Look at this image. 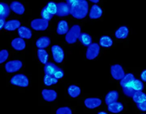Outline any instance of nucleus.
<instances>
[{
    "mask_svg": "<svg viewBox=\"0 0 146 114\" xmlns=\"http://www.w3.org/2000/svg\"><path fill=\"white\" fill-rule=\"evenodd\" d=\"M89 11V4L86 0H78L74 4L71 5L70 13L78 19L85 18Z\"/></svg>",
    "mask_w": 146,
    "mask_h": 114,
    "instance_id": "1",
    "label": "nucleus"
},
{
    "mask_svg": "<svg viewBox=\"0 0 146 114\" xmlns=\"http://www.w3.org/2000/svg\"><path fill=\"white\" fill-rule=\"evenodd\" d=\"M81 34V27L79 25H74L66 33L65 40L68 44H74L76 43Z\"/></svg>",
    "mask_w": 146,
    "mask_h": 114,
    "instance_id": "2",
    "label": "nucleus"
},
{
    "mask_svg": "<svg viewBox=\"0 0 146 114\" xmlns=\"http://www.w3.org/2000/svg\"><path fill=\"white\" fill-rule=\"evenodd\" d=\"M10 83L12 85L19 86V87H25L29 85V79L24 74H16L11 78Z\"/></svg>",
    "mask_w": 146,
    "mask_h": 114,
    "instance_id": "3",
    "label": "nucleus"
},
{
    "mask_svg": "<svg viewBox=\"0 0 146 114\" xmlns=\"http://www.w3.org/2000/svg\"><path fill=\"white\" fill-rule=\"evenodd\" d=\"M100 52V45L97 43H92L88 46L86 51V58L89 60H93L99 56Z\"/></svg>",
    "mask_w": 146,
    "mask_h": 114,
    "instance_id": "4",
    "label": "nucleus"
},
{
    "mask_svg": "<svg viewBox=\"0 0 146 114\" xmlns=\"http://www.w3.org/2000/svg\"><path fill=\"white\" fill-rule=\"evenodd\" d=\"M52 54L53 60L58 64L63 62L64 59V50L58 45H54L52 47Z\"/></svg>",
    "mask_w": 146,
    "mask_h": 114,
    "instance_id": "5",
    "label": "nucleus"
},
{
    "mask_svg": "<svg viewBox=\"0 0 146 114\" xmlns=\"http://www.w3.org/2000/svg\"><path fill=\"white\" fill-rule=\"evenodd\" d=\"M23 67V63L20 60H11L5 65V70L7 73L12 74L18 72Z\"/></svg>",
    "mask_w": 146,
    "mask_h": 114,
    "instance_id": "6",
    "label": "nucleus"
},
{
    "mask_svg": "<svg viewBox=\"0 0 146 114\" xmlns=\"http://www.w3.org/2000/svg\"><path fill=\"white\" fill-rule=\"evenodd\" d=\"M49 26V21L43 19H35L31 21V27L35 31H45Z\"/></svg>",
    "mask_w": 146,
    "mask_h": 114,
    "instance_id": "7",
    "label": "nucleus"
},
{
    "mask_svg": "<svg viewBox=\"0 0 146 114\" xmlns=\"http://www.w3.org/2000/svg\"><path fill=\"white\" fill-rule=\"evenodd\" d=\"M111 75L115 80H121L125 76V72L119 64H115L111 66Z\"/></svg>",
    "mask_w": 146,
    "mask_h": 114,
    "instance_id": "8",
    "label": "nucleus"
},
{
    "mask_svg": "<svg viewBox=\"0 0 146 114\" xmlns=\"http://www.w3.org/2000/svg\"><path fill=\"white\" fill-rule=\"evenodd\" d=\"M57 4H58V11L56 13L57 16L63 17L71 14V5H69L68 3L60 2Z\"/></svg>",
    "mask_w": 146,
    "mask_h": 114,
    "instance_id": "9",
    "label": "nucleus"
},
{
    "mask_svg": "<svg viewBox=\"0 0 146 114\" xmlns=\"http://www.w3.org/2000/svg\"><path fill=\"white\" fill-rule=\"evenodd\" d=\"M136 78L134 75L131 73H128L125 74V76L120 80V85L122 88L125 87H131V85L133 84L134 80Z\"/></svg>",
    "mask_w": 146,
    "mask_h": 114,
    "instance_id": "10",
    "label": "nucleus"
},
{
    "mask_svg": "<svg viewBox=\"0 0 146 114\" xmlns=\"http://www.w3.org/2000/svg\"><path fill=\"white\" fill-rule=\"evenodd\" d=\"M102 101L101 99L98 97H90L85 99L84 104L88 109H95L102 105Z\"/></svg>",
    "mask_w": 146,
    "mask_h": 114,
    "instance_id": "11",
    "label": "nucleus"
},
{
    "mask_svg": "<svg viewBox=\"0 0 146 114\" xmlns=\"http://www.w3.org/2000/svg\"><path fill=\"white\" fill-rule=\"evenodd\" d=\"M43 99L47 102H52L56 99L58 97L57 92L53 89H43L41 91Z\"/></svg>",
    "mask_w": 146,
    "mask_h": 114,
    "instance_id": "12",
    "label": "nucleus"
},
{
    "mask_svg": "<svg viewBox=\"0 0 146 114\" xmlns=\"http://www.w3.org/2000/svg\"><path fill=\"white\" fill-rule=\"evenodd\" d=\"M102 15H103V10L99 5H97L96 4L92 5L89 13V16L90 19H99L102 16Z\"/></svg>",
    "mask_w": 146,
    "mask_h": 114,
    "instance_id": "13",
    "label": "nucleus"
},
{
    "mask_svg": "<svg viewBox=\"0 0 146 114\" xmlns=\"http://www.w3.org/2000/svg\"><path fill=\"white\" fill-rule=\"evenodd\" d=\"M9 6H10L11 11H13V12L17 15H22L25 12L24 5L19 1H13L11 3Z\"/></svg>",
    "mask_w": 146,
    "mask_h": 114,
    "instance_id": "14",
    "label": "nucleus"
},
{
    "mask_svg": "<svg viewBox=\"0 0 146 114\" xmlns=\"http://www.w3.org/2000/svg\"><path fill=\"white\" fill-rule=\"evenodd\" d=\"M11 46L15 50L17 51H22L25 48V42L23 40V38L21 37H17L15 38L11 41Z\"/></svg>",
    "mask_w": 146,
    "mask_h": 114,
    "instance_id": "15",
    "label": "nucleus"
},
{
    "mask_svg": "<svg viewBox=\"0 0 146 114\" xmlns=\"http://www.w3.org/2000/svg\"><path fill=\"white\" fill-rule=\"evenodd\" d=\"M19 36L23 39H27L29 40L32 36V32L31 29L28 27L25 26H20L17 29Z\"/></svg>",
    "mask_w": 146,
    "mask_h": 114,
    "instance_id": "16",
    "label": "nucleus"
},
{
    "mask_svg": "<svg viewBox=\"0 0 146 114\" xmlns=\"http://www.w3.org/2000/svg\"><path fill=\"white\" fill-rule=\"evenodd\" d=\"M51 44V40L50 37L46 36L41 37L35 42L36 47L39 49H45Z\"/></svg>",
    "mask_w": 146,
    "mask_h": 114,
    "instance_id": "17",
    "label": "nucleus"
},
{
    "mask_svg": "<svg viewBox=\"0 0 146 114\" xmlns=\"http://www.w3.org/2000/svg\"><path fill=\"white\" fill-rule=\"evenodd\" d=\"M129 32V31L128 27L125 26V25H123V26H121L115 31V36L116 38L123 40V39H125L128 36Z\"/></svg>",
    "mask_w": 146,
    "mask_h": 114,
    "instance_id": "18",
    "label": "nucleus"
},
{
    "mask_svg": "<svg viewBox=\"0 0 146 114\" xmlns=\"http://www.w3.org/2000/svg\"><path fill=\"white\" fill-rule=\"evenodd\" d=\"M123 105L121 103L118 101L113 102L108 105V111L111 112V113H120L123 110Z\"/></svg>",
    "mask_w": 146,
    "mask_h": 114,
    "instance_id": "19",
    "label": "nucleus"
},
{
    "mask_svg": "<svg viewBox=\"0 0 146 114\" xmlns=\"http://www.w3.org/2000/svg\"><path fill=\"white\" fill-rule=\"evenodd\" d=\"M21 25V23L19 20L17 19H11V20L7 21L6 23H5L4 29L6 31H15V29H18Z\"/></svg>",
    "mask_w": 146,
    "mask_h": 114,
    "instance_id": "20",
    "label": "nucleus"
},
{
    "mask_svg": "<svg viewBox=\"0 0 146 114\" xmlns=\"http://www.w3.org/2000/svg\"><path fill=\"white\" fill-rule=\"evenodd\" d=\"M119 99V93L117 91H110L107 93L105 97V102L107 105L117 101Z\"/></svg>",
    "mask_w": 146,
    "mask_h": 114,
    "instance_id": "21",
    "label": "nucleus"
},
{
    "mask_svg": "<svg viewBox=\"0 0 146 114\" xmlns=\"http://www.w3.org/2000/svg\"><path fill=\"white\" fill-rule=\"evenodd\" d=\"M60 68L59 67L54 64L53 62H47L46 64H45L44 66V72L45 74L52 75V76H54L58 69Z\"/></svg>",
    "mask_w": 146,
    "mask_h": 114,
    "instance_id": "22",
    "label": "nucleus"
},
{
    "mask_svg": "<svg viewBox=\"0 0 146 114\" xmlns=\"http://www.w3.org/2000/svg\"><path fill=\"white\" fill-rule=\"evenodd\" d=\"M69 31V25L66 21L62 20L58 23L57 26V33L59 35L66 34Z\"/></svg>",
    "mask_w": 146,
    "mask_h": 114,
    "instance_id": "23",
    "label": "nucleus"
},
{
    "mask_svg": "<svg viewBox=\"0 0 146 114\" xmlns=\"http://www.w3.org/2000/svg\"><path fill=\"white\" fill-rule=\"evenodd\" d=\"M78 40L84 46H89L92 44V37L88 33H81L78 37Z\"/></svg>",
    "mask_w": 146,
    "mask_h": 114,
    "instance_id": "24",
    "label": "nucleus"
},
{
    "mask_svg": "<svg viewBox=\"0 0 146 114\" xmlns=\"http://www.w3.org/2000/svg\"><path fill=\"white\" fill-rule=\"evenodd\" d=\"M10 6L5 3H0V17L6 19L10 14Z\"/></svg>",
    "mask_w": 146,
    "mask_h": 114,
    "instance_id": "25",
    "label": "nucleus"
},
{
    "mask_svg": "<svg viewBox=\"0 0 146 114\" xmlns=\"http://www.w3.org/2000/svg\"><path fill=\"white\" fill-rule=\"evenodd\" d=\"M37 57L41 64H46L48 62L49 55L45 49H38L37 50Z\"/></svg>",
    "mask_w": 146,
    "mask_h": 114,
    "instance_id": "26",
    "label": "nucleus"
},
{
    "mask_svg": "<svg viewBox=\"0 0 146 114\" xmlns=\"http://www.w3.org/2000/svg\"><path fill=\"white\" fill-rule=\"evenodd\" d=\"M68 93L70 97L76 98L81 94V89L78 85H71L68 88Z\"/></svg>",
    "mask_w": 146,
    "mask_h": 114,
    "instance_id": "27",
    "label": "nucleus"
},
{
    "mask_svg": "<svg viewBox=\"0 0 146 114\" xmlns=\"http://www.w3.org/2000/svg\"><path fill=\"white\" fill-rule=\"evenodd\" d=\"M113 45V40L110 36L103 35L100 39V46L103 48H110Z\"/></svg>",
    "mask_w": 146,
    "mask_h": 114,
    "instance_id": "28",
    "label": "nucleus"
},
{
    "mask_svg": "<svg viewBox=\"0 0 146 114\" xmlns=\"http://www.w3.org/2000/svg\"><path fill=\"white\" fill-rule=\"evenodd\" d=\"M58 82V79L55 77L54 76L52 75L45 74L44 78H43V83L46 86H52V85H55Z\"/></svg>",
    "mask_w": 146,
    "mask_h": 114,
    "instance_id": "29",
    "label": "nucleus"
},
{
    "mask_svg": "<svg viewBox=\"0 0 146 114\" xmlns=\"http://www.w3.org/2000/svg\"><path fill=\"white\" fill-rule=\"evenodd\" d=\"M132 99L136 104L142 103L146 101V94L142 91H137L134 93Z\"/></svg>",
    "mask_w": 146,
    "mask_h": 114,
    "instance_id": "30",
    "label": "nucleus"
},
{
    "mask_svg": "<svg viewBox=\"0 0 146 114\" xmlns=\"http://www.w3.org/2000/svg\"><path fill=\"white\" fill-rule=\"evenodd\" d=\"M45 7L51 14L53 15H56L57 11H58V4L57 3L54 2V1H50L47 3Z\"/></svg>",
    "mask_w": 146,
    "mask_h": 114,
    "instance_id": "31",
    "label": "nucleus"
},
{
    "mask_svg": "<svg viewBox=\"0 0 146 114\" xmlns=\"http://www.w3.org/2000/svg\"><path fill=\"white\" fill-rule=\"evenodd\" d=\"M131 87L137 91H142L143 89V84L141 80L135 79L131 85Z\"/></svg>",
    "mask_w": 146,
    "mask_h": 114,
    "instance_id": "32",
    "label": "nucleus"
},
{
    "mask_svg": "<svg viewBox=\"0 0 146 114\" xmlns=\"http://www.w3.org/2000/svg\"><path fill=\"white\" fill-rule=\"evenodd\" d=\"M41 16L42 17V19H45V20L47 21H50L51 19H52L53 15L51 14V13L47 11L46 7H43V8L41 9Z\"/></svg>",
    "mask_w": 146,
    "mask_h": 114,
    "instance_id": "33",
    "label": "nucleus"
},
{
    "mask_svg": "<svg viewBox=\"0 0 146 114\" xmlns=\"http://www.w3.org/2000/svg\"><path fill=\"white\" fill-rule=\"evenodd\" d=\"M9 52L6 50H3L0 52V64H3L8 59Z\"/></svg>",
    "mask_w": 146,
    "mask_h": 114,
    "instance_id": "34",
    "label": "nucleus"
},
{
    "mask_svg": "<svg viewBox=\"0 0 146 114\" xmlns=\"http://www.w3.org/2000/svg\"><path fill=\"white\" fill-rule=\"evenodd\" d=\"M122 90H123V93L125 94L126 96L129 97H132L133 95H134V93H135L136 91L134 89H133L132 87H125V88H122Z\"/></svg>",
    "mask_w": 146,
    "mask_h": 114,
    "instance_id": "35",
    "label": "nucleus"
},
{
    "mask_svg": "<svg viewBox=\"0 0 146 114\" xmlns=\"http://www.w3.org/2000/svg\"><path fill=\"white\" fill-rule=\"evenodd\" d=\"M56 113L57 114H72V111L68 107H62L58 108Z\"/></svg>",
    "mask_w": 146,
    "mask_h": 114,
    "instance_id": "36",
    "label": "nucleus"
},
{
    "mask_svg": "<svg viewBox=\"0 0 146 114\" xmlns=\"http://www.w3.org/2000/svg\"><path fill=\"white\" fill-rule=\"evenodd\" d=\"M54 76L56 78H58V80L59 79H62V78H64V72L63 71L62 69L59 68L58 70L57 71L56 74H55Z\"/></svg>",
    "mask_w": 146,
    "mask_h": 114,
    "instance_id": "37",
    "label": "nucleus"
},
{
    "mask_svg": "<svg viewBox=\"0 0 146 114\" xmlns=\"http://www.w3.org/2000/svg\"><path fill=\"white\" fill-rule=\"evenodd\" d=\"M136 105H137L138 109H139L140 111H146V101L140 103H137Z\"/></svg>",
    "mask_w": 146,
    "mask_h": 114,
    "instance_id": "38",
    "label": "nucleus"
},
{
    "mask_svg": "<svg viewBox=\"0 0 146 114\" xmlns=\"http://www.w3.org/2000/svg\"><path fill=\"white\" fill-rule=\"evenodd\" d=\"M5 23H6L5 19L3 18V17H0V29H2L3 28H4Z\"/></svg>",
    "mask_w": 146,
    "mask_h": 114,
    "instance_id": "39",
    "label": "nucleus"
},
{
    "mask_svg": "<svg viewBox=\"0 0 146 114\" xmlns=\"http://www.w3.org/2000/svg\"><path fill=\"white\" fill-rule=\"evenodd\" d=\"M140 78H141V80L144 82H146V70H143V72L141 73L140 74Z\"/></svg>",
    "mask_w": 146,
    "mask_h": 114,
    "instance_id": "40",
    "label": "nucleus"
},
{
    "mask_svg": "<svg viewBox=\"0 0 146 114\" xmlns=\"http://www.w3.org/2000/svg\"><path fill=\"white\" fill-rule=\"evenodd\" d=\"M77 1H78V0H66V3H68L69 5H72L73 4H74Z\"/></svg>",
    "mask_w": 146,
    "mask_h": 114,
    "instance_id": "41",
    "label": "nucleus"
},
{
    "mask_svg": "<svg viewBox=\"0 0 146 114\" xmlns=\"http://www.w3.org/2000/svg\"><path fill=\"white\" fill-rule=\"evenodd\" d=\"M91 2L94 3H98L100 1V0H90Z\"/></svg>",
    "mask_w": 146,
    "mask_h": 114,
    "instance_id": "42",
    "label": "nucleus"
},
{
    "mask_svg": "<svg viewBox=\"0 0 146 114\" xmlns=\"http://www.w3.org/2000/svg\"><path fill=\"white\" fill-rule=\"evenodd\" d=\"M102 113H104V114H107L106 111H100L98 112V114H102Z\"/></svg>",
    "mask_w": 146,
    "mask_h": 114,
    "instance_id": "43",
    "label": "nucleus"
}]
</instances>
